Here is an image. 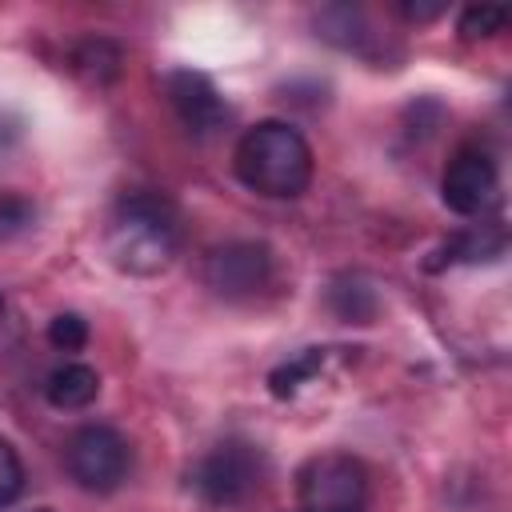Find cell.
I'll return each instance as SVG.
<instances>
[{"label":"cell","mask_w":512,"mask_h":512,"mask_svg":"<svg viewBox=\"0 0 512 512\" xmlns=\"http://www.w3.org/2000/svg\"><path fill=\"white\" fill-rule=\"evenodd\" d=\"M180 240H184L180 208L148 188L124 192L104 228L108 260L128 276H160L176 260Z\"/></svg>","instance_id":"6da1fadb"},{"label":"cell","mask_w":512,"mask_h":512,"mask_svg":"<svg viewBox=\"0 0 512 512\" xmlns=\"http://www.w3.org/2000/svg\"><path fill=\"white\" fill-rule=\"evenodd\" d=\"M236 176L268 200H296L312 184V148L284 120L252 124L236 144Z\"/></svg>","instance_id":"7a4b0ae2"},{"label":"cell","mask_w":512,"mask_h":512,"mask_svg":"<svg viewBox=\"0 0 512 512\" xmlns=\"http://www.w3.org/2000/svg\"><path fill=\"white\" fill-rule=\"evenodd\" d=\"M264 460L252 444L244 440H224L208 456H200L188 472V488L208 504V508H232L240 504L252 488H260Z\"/></svg>","instance_id":"3957f363"},{"label":"cell","mask_w":512,"mask_h":512,"mask_svg":"<svg viewBox=\"0 0 512 512\" xmlns=\"http://www.w3.org/2000/svg\"><path fill=\"white\" fill-rule=\"evenodd\" d=\"M296 480L304 512H368V472L348 452L312 456Z\"/></svg>","instance_id":"277c9868"},{"label":"cell","mask_w":512,"mask_h":512,"mask_svg":"<svg viewBox=\"0 0 512 512\" xmlns=\"http://www.w3.org/2000/svg\"><path fill=\"white\" fill-rule=\"evenodd\" d=\"M64 468L84 492H112L128 476V440L112 424H84L64 444Z\"/></svg>","instance_id":"5b68a950"},{"label":"cell","mask_w":512,"mask_h":512,"mask_svg":"<svg viewBox=\"0 0 512 512\" xmlns=\"http://www.w3.org/2000/svg\"><path fill=\"white\" fill-rule=\"evenodd\" d=\"M272 280V252L260 240H228L208 252L204 284L220 300H252Z\"/></svg>","instance_id":"8992f818"},{"label":"cell","mask_w":512,"mask_h":512,"mask_svg":"<svg viewBox=\"0 0 512 512\" xmlns=\"http://www.w3.org/2000/svg\"><path fill=\"white\" fill-rule=\"evenodd\" d=\"M164 92H168V104L176 108L180 124L196 140H208L228 124V104H224V96L216 92V84L204 72L176 68V72L164 76Z\"/></svg>","instance_id":"52a82bcc"},{"label":"cell","mask_w":512,"mask_h":512,"mask_svg":"<svg viewBox=\"0 0 512 512\" xmlns=\"http://www.w3.org/2000/svg\"><path fill=\"white\" fill-rule=\"evenodd\" d=\"M440 196L456 216H480L496 196V160L484 148H460L444 168Z\"/></svg>","instance_id":"ba28073f"},{"label":"cell","mask_w":512,"mask_h":512,"mask_svg":"<svg viewBox=\"0 0 512 512\" xmlns=\"http://www.w3.org/2000/svg\"><path fill=\"white\" fill-rule=\"evenodd\" d=\"M96 392H100V376H96V368H88L80 360H68L60 368H52L48 380H44V400L60 412L88 408L96 400Z\"/></svg>","instance_id":"9c48e42d"},{"label":"cell","mask_w":512,"mask_h":512,"mask_svg":"<svg viewBox=\"0 0 512 512\" xmlns=\"http://www.w3.org/2000/svg\"><path fill=\"white\" fill-rule=\"evenodd\" d=\"M328 308L344 324H372L376 312H380V296H376V288H372L368 276H356L352 272V276H336L328 284Z\"/></svg>","instance_id":"30bf717a"},{"label":"cell","mask_w":512,"mask_h":512,"mask_svg":"<svg viewBox=\"0 0 512 512\" xmlns=\"http://www.w3.org/2000/svg\"><path fill=\"white\" fill-rule=\"evenodd\" d=\"M504 252V228L500 224H476V228H468V232H456L444 248H440V256L448 260V264H480V260H496ZM440 260V264H444ZM440 264H432V268H440Z\"/></svg>","instance_id":"8fae6325"},{"label":"cell","mask_w":512,"mask_h":512,"mask_svg":"<svg viewBox=\"0 0 512 512\" xmlns=\"http://www.w3.org/2000/svg\"><path fill=\"white\" fill-rule=\"evenodd\" d=\"M324 364H328V348H304V352L288 356L284 364H276V368L268 372V392H272L276 400H292L304 384H312V380L320 376Z\"/></svg>","instance_id":"7c38bea8"},{"label":"cell","mask_w":512,"mask_h":512,"mask_svg":"<svg viewBox=\"0 0 512 512\" xmlns=\"http://www.w3.org/2000/svg\"><path fill=\"white\" fill-rule=\"evenodd\" d=\"M316 32H320L324 40H332L336 48H348V52H360V48H364V36H372L368 24H364V12L352 8V4H332V8H324V12L316 16Z\"/></svg>","instance_id":"4fadbf2b"},{"label":"cell","mask_w":512,"mask_h":512,"mask_svg":"<svg viewBox=\"0 0 512 512\" xmlns=\"http://www.w3.org/2000/svg\"><path fill=\"white\" fill-rule=\"evenodd\" d=\"M120 60H124V52H120L112 40H84V44L72 52V68H76L88 84H108V80H116Z\"/></svg>","instance_id":"5bb4252c"},{"label":"cell","mask_w":512,"mask_h":512,"mask_svg":"<svg viewBox=\"0 0 512 512\" xmlns=\"http://www.w3.org/2000/svg\"><path fill=\"white\" fill-rule=\"evenodd\" d=\"M504 24H508V8H500V4H472L460 12L464 40H492L496 32H504Z\"/></svg>","instance_id":"9a60e30c"},{"label":"cell","mask_w":512,"mask_h":512,"mask_svg":"<svg viewBox=\"0 0 512 512\" xmlns=\"http://www.w3.org/2000/svg\"><path fill=\"white\" fill-rule=\"evenodd\" d=\"M48 344L56 352H80L88 344V320L80 312H60L48 320Z\"/></svg>","instance_id":"2e32d148"},{"label":"cell","mask_w":512,"mask_h":512,"mask_svg":"<svg viewBox=\"0 0 512 512\" xmlns=\"http://www.w3.org/2000/svg\"><path fill=\"white\" fill-rule=\"evenodd\" d=\"M32 220H36V208L28 196H0V240L28 232Z\"/></svg>","instance_id":"e0dca14e"},{"label":"cell","mask_w":512,"mask_h":512,"mask_svg":"<svg viewBox=\"0 0 512 512\" xmlns=\"http://www.w3.org/2000/svg\"><path fill=\"white\" fill-rule=\"evenodd\" d=\"M20 492H24V464H20L16 448L0 436V508H8Z\"/></svg>","instance_id":"ac0fdd59"},{"label":"cell","mask_w":512,"mask_h":512,"mask_svg":"<svg viewBox=\"0 0 512 512\" xmlns=\"http://www.w3.org/2000/svg\"><path fill=\"white\" fill-rule=\"evenodd\" d=\"M400 12L408 16V20H416V24H424V20H436L440 12H444V4L436 0V4H400Z\"/></svg>","instance_id":"d6986e66"},{"label":"cell","mask_w":512,"mask_h":512,"mask_svg":"<svg viewBox=\"0 0 512 512\" xmlns=\"http://www.w3.org/2000/svg\"><path fill=\"white\" fill-rule=\"evenodd\" d=\"M0 308H4V296H0Z\"/></svg>","instance_id":"ffe728a7"},{"label":"cell","mask_w":512,"mask_h":512,"mask_svg":"<svg viewBox=\"0 0 512 512\" xmlns=\"http://www.w3.org/2000/svg\"><path fill=\"white\" fill-rule=\"evenodd\" d=\"M44 512H48V508H44Z\"/></svg>","instance_id":"44dd1931"}]
</instances>
